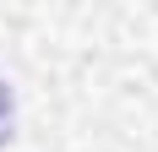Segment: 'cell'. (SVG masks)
<instances>
[{"label": "cell", "mask_w": 158, "mask_h": 152, "mask_svg": "<svg viewBox=\"0 0 158 152\" xmlns=\"http://www.w3.org/2000/svg\"><path fill=\"white\" fill-rule=\"evenodd\" d=\"M11 136V87L0 82V141Z\"/></svg>", "instance_id": "cell-1"}]
</instances>
